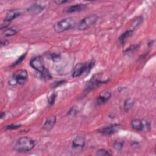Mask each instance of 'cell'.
Here are the masks:
<instances>
[{
  "label": "cell",
  "instance_id": "1",
  "mask_svg": "<svg viewBox=\"0 0 156 156\" xmlns=\"http://www.w3.org/2000/svg\"><path fill=\"white\" fill-rule=\"evenodd\" d=\"M35 141L28 136L20 138L15 143L14 149L18 152H24L32 150L35 146Z\"/></svg>",
  "mask_w": 156,
  "mask_h": 156
},
{
  "label": "cell",
  "instance_id": "2",
  "mask_svg": "<svg viewBox=\"0 0 156 156\" xmlns=\"http://www.w3.org/2000/svg\"><path fill=\"white\" fill-rule=\"evenodd\" d=\"M94 65V61H90L85 63H77L73 68L72 77H77L81 76H87L91 71Z\"/></svg>",
  "mask_w": 156,
  "mask_h": 156
},
{
  "label": "cell",
  "instance_id": "3",
  "mask_svg": "<svg viewBox=\"0 0 156 156\" xmlns=\"http://www.w3.org/2000/svg\"><path fill=\"white\" fill-rule=\"evenodd\" d=\"M75 25L76 21L74 18H66L55 23L53 26V29L55 32L60 33L73 28Z\"/></svg>",
  "mask_w": 156,
  "mask_h": 156
},
{
  "label": "cell",
  "instance_id": "4",
  "mask_svg": "<svg viewBox=\"0 0 156 156\" xmlns=\"http://www.w3.org/2000/svg\"><path fill=\"white\" fill-rule=\"evenodd\" d=\"M28 77V74L26 70L19 69L16 71L12 75L9 83L12 85H15L16 84L24 85Z\"/></svg>",
  "mask_w": 156,
  "mask_h": 156
},
{
  "label": "cell",
  "instance_id": "5",
  "mask_svg": "<svg viewBox=\"0 0 156 156\" xmlns=\"http://www.w3.org/2000/svg\"><path fill=\"white\" fill-rule=\"evenodd\" d=\"M98 20V16L95 15H90L83 18L78 24L77 28L80 30H85L88 29L95 24Z\"/></svg>",
  "mask_w": 156,
  "mask_h": 156
},
{
  "label": "cell",
  "instance_id": "6",
  "mask_svg": "<svg viewBox=\"0 0 156 156\" xmlns=\"http://www.w3.org/2000/svg\"><path fill=\"white\" fill-rule=\"evenodd\" d=\"M122 126L119 124H112L107 126L99 128L98 132L105 135H110L118 132L121 129Z\"/></svg>",
  "mask_w": 156,
  "mask_h": 156
},
{
  "label": "cell",
  "instance_id": "7",
  "mask_svg": "<svg viewBox=\"0 0 156 156\" xmlns=\"http://www.w3.org/2000/svg\"><path fill=\"white\" fill-rule=\"evenodd\" d=\"M30 66L39 73L43 72L46 68L43 58L41 56H36L32 58L30 61Z\"/></svg>",
  "mask_w": 156,
  "mask_h": 156
},
{
  "label": "cell",
  "instance_id": "8",
  "mask_svg": "<svg viewBox=\"0 0 156 156\" xmlns=\"http://www.w3.org/2000/svg\"><path fill=\"white\" fill-rule=\"evenodd\" d=\"M85 144V140L81 136H76L72 141V148L76 151H82Z\"/></svg>",
  "mask_w": 156,
  "mask_h": 156
},
{
  "label": "cell",
  "instance_id": "9",
  "mask_svg": "<svg viewBox=\"0 0 156 156\" xmlns=\"http://www.w3.org/2000/svg\"><path fill=\"white\" fill-rule=\"evenodd\" d=\"M45 5L41 4V2H35L30 5L27 9V11L32 14L40 13L44 9Z\"/></svg>",
  "mask_w": 156,
  "mask_h": 156
},
{
  "label": "cell",
  "instance_id": "10",
  "mask_svg": "<svg viewBox=\"0 0 156 156\" xmlns=\"http://www.w3.org/2000/svg\"><path fill=\"white\" fill-rule=\"evenodd\" d=\"M107 82V80L102 81V80H100L99 79H98V77H93L87 82V83L86 85L85 90L88 91L90 90H91L92 89L95 88L96 87H98L99 85H101L103 83H105Z\"/></svg>",
  "mask_w": 156,
  "mask_h": 156
},
{
  "label": "cell",
  "instance_id": "11",
  "mask_svg": "<svg viewBox=\"0 0 156 156\" xmlns=\"http://www.w3.org/2000/svg\"><path fill=\"white\" fill-rule=\"evenodd\" d=\"M111 93L110 91H103L102 92L99 96L96 98V101H95V104L97 105H101L102 104H104L105 102H107L109 99L111 97Z\"/></svg>",
  "mask_w": 156,
  "mask_h": 156
},
{
  "label": "cell",
  "instance_id": "12",
  "mask_svg": "<svg viewBox=\"0 0 156 156\" xmlns=\"http://www.w3.org/2000/svg\"><path fill=\"white\" fill-rule=\"evenodd\" d=\"M21 14V10L20 9H12L9 10L4 19V21L6 23H9L13 20L16 18Z\"/></svg>",
  "mask_w": 156,
  "mask_h": 156
},
{
  "label": "cell",
  "instance_id": "13",
  "mask_svg": "<svg viewBox=\"0 0 156 156\" xmlns=\"http://www.w3.org/2000/svg\"><path fill=\"white\" fill-rule=\"evenodd\" d=\"M87 8L86 4H76L74 5H71L68 8H66L65 10V12L66 13H74V12H77L82 10H85Z\"/></svg>",
  "mask_w": 156,
  "mask_h": 156
},
{
  "label": "cell",
  "instance_id": "14",
  "mask_svg": "<svg viewBox=\"0 0 156 156\" xmlns=\"http://www.w3.org/2000/svg\"><path fill=\"white\" fill-rule=\"evenodd\" d=\"M55 122H56L55 116H52L48 118L46 120L45 122L43 124V129H44L45 130H47V131L51 130L54 127V126L55 124Z\"/></svg>",
  "mask_w": 156,
  "mask_h": 156
},
{
  "label": "cell",
  "instance_id": "15",
  "mask_svg": "<svg viewBox=\"0 0 156 156\" xmlns=\"http://www.w3.org/2000/svg\"><path fill=\"white\" fill-rule=\"evenodd\" d=\"M132 127L137 131H141L143 130V124L141 119H134L131 121Z\"/></svg>",
  "mask_w": 156,
  "mask_h": 156
},
{
  "label": "cell",
  "instance_id": "16",
  "mask_svg": "<svg viewBox=\"0 0 156 156\" xmlns=\"http://www.w3.org/2000/svg\"><path fill=\"white\" fill-rule=\"evenodd\" d=\"M133 32V29H130V30H126L123 34H122L118 38L120 43L124 44L127 40V39L132 35Z\"/></svg>",
  "mask_w": 156,
  "mask_h": 156
},
{
  "label": "cell",
  "instance_id": "17",
  "mask_svg": "<svg viewBox=\"0 0 156 156\" xmlns=\"http://www.w3.org/2000/svg\"><path fill=\"white\" fill-rule=\"evenodd\" d=\"M18 32V29L16 28V27H13L9 29L6 28L4 31V34L5 36H7V37L13 36L16 34Z\"/></svg>",
  "mask_w": 156,
  "mask_h": 156
},
{
  "label": "cell",
  "instance_id": "18",
  "mask_svg": "<svg viewBox=\"0 0 156 156\" xmlns=\"http://www.w3.org/2000/svg\"><path fill=\"white\" fill-rule=\"evenodd\" d=\"M134 104V101L131 99L129 98L126 99L124 103V109L126 112H128L131 108L133 107Z\"/></svg>",
  "mask_w": 156,
  "mask_h": 156
},
{
  "label": "cell",
  "instance_id": "19",
  "mask_svg": "<svg viewBox=\"0 0 156 156\" xmlns=\"http://www.w3.org/2000/svg\"><path fill=\"white\" fill-rule=\"evenodd\" d=\"M123 141L122 140H116L113 143V147L117 151H121L123 147Z\"/></svg>",
  "mask_w": 156,
  "mask_h": 156
},
{
  "label": "cell",
  "instance_id": "20",
  "mask_svg": "<svg viewBox=\"0 0 156 156\" xmlns=\"http://www.w3.org/2000/svg\"><path fill=\"white\" fill-rule=\"evenodd\" d=\"M49 57L51 60H52V61H54L55 62H58L61 59L60 54H57V53L50 54L49 55Z\"/></svg>",
  "mask_w": 156,
  "mask_h": 156
},
{
  "label": "cell",
  "instance_id": "21",
  "mask_svg": "<svg viewBox=\"0 0 156 156\" xmlns=\"http://www.w3.org/2000/svg\"><path fill=\"white\" fill-rule=\"evenodd\" d=\"M96 155L98 156H105V155H111V154L107 150H105L104 149H100L97 151Z\"/></svg>",
  "mask_w": 156,
  "mask_h": 156
},
{
  "label": "cell",
  "instance_id": "22",
  "mask_svg": "<svg viewBox=\"0 0 156 156\" xmlns=\"http://www.w3.org/2000/svg\"><path fill=\"white\" fill-rule=\"evenodd\" d=\"M56 96H57V94L55 92H53L49 96L48 98V102L50 105H52L54 104Z\"/></svg>",
  "mask_w": 156,
  "mask_h": 156
},
{
  "label": "cell",
  "instance_id": "23",
  "mask_svg": "<svg viewBox=\"0 0 156 156\" xmlns=\"http://www.w3.org/2000/svg\"><path fill=\"white\" fill-rule=\"evenodd\" d=\"M40 74H41V77L43 78L44 79H50L52 77L49 72L48 71V70L47 69H46L43 72L41 73Z\"/></svg>",
  "mask_w": 156,
  "mask_h": 156
},
{
  "label": "cell",
  "instance_id": "24",
  "mask_svg": "<svg viewBox=\"0 0 156 156\" xmlns=\"http://www.w3.org/2000/svg\"><path fill=\"white\" fill-rule=\"evenodd\" d=\"M142 122H143V130L146 129L149 130L150 129V123L148 121L146 120V119H142Z\"/></svg>",
  "mask_w": 156,
  "mask_h": 156
},
{
  "label": "cell",
  "instance_id": "25",
  "mask_svg": "<svg viewBox=\"0 0 156 156\" xmlns=\"http://www.w3.org/2000/svg\"><path fill=\"white\" fill-rule=\"evenodd\" d=\"M21 125L19 124H10V125H8L7 126H5V129H7V130H10V129H16L19 127H20Z\"/></svg>",
  "mask_w": 156,
  "mask_h": 156
},
{
  "label": "cell",
  "instance_id": "26",
  "mask_svg": "<svg viewBox=\"0 0 156 156\" xmlns=\"http://www.w3.org/2000/svg\"><path fill=\"white\" fill-rule=\"evenodd\" d=\"M66 80H59V81H57V82H55L53 84H52V88H56L62 84L64 83V82H65Z\"/></svg>",
  "mask_w": 156,
  "mask_h": 156
},
{
  "label": "cell",
  "instance_id": "27",
  "mask_svg": "<svg viewBox=\"0 0 156 156\" xmlns=\"http://www.w3.org/2000/svg\"><path fill=\"white\" fill-rule=\"evenodd\" d=\"M25 56H26V54H24L22 55L20 57H19V58L17 59V60H16L15 62H14V63H13V64L12 65V66H16V65H18V64H19L20 63H21V61L24 58Z\"/></svg>",
  "mask_w": 156,
  "mask_h": 156
},
{
  "label": "cell",
  "instance_id": "28",
  "mask_svg": "<svg viewBox=\"0 0 156 156\" xmlns=\"http://www.w3.org/2000/svg\"><path fill=\"white\" fill-rule=\"evenodd\" d=\"M69 1H60V0H57V1H54V2L57 4V5H60V4H65V3H66V2H69Z\"/></svg>",
  "mask_w": 156,
  "mask_h": 156
},
{
  "label": "cell",
  "instance_id": "29",
  "mask_svg": "<svg viewBox=\"0 0 156 156\" xmlns=\"http://www.w3.org/2000/svg\"><path fill=\"white\" fill-rule=\"evenodd\" d=\"M8 43V41L6 39H3L2 38L1 40V46H4V45H6Z\"/></svg>",
  "mask_w": 156,
  "mask_h": 156
},
{
  "label": "cell",
  "instance_id": "30",
  "mask_svg": "<svg viewBox=\"0 0 156 156\" xmlns=\"http://www.w3.org/2000/svg\"><path fill=\"white\" fill-rule=\"evenodd\" d=\"M5 115V112H2V113H1V119L3 118V117H4Z\"/></svg>",
  "mask_w": 156,
  "mask_h": 156
},
{
  "label": "cell",
  "instance_id": "31",
  "mask_svg": "<svg viewBox=\"0 0 156 156\" xmlns=\"http://www.w3.org/2000/svg\"><path fill=\"white\" fill-rule=\"evenodd\" d=\"M154 43V40H152V41H150V42L148 43V45L149 46H151V45H152V43Z\"/></svg>",
  "mask_w": 156,
  "mask_h": 156
}]
</instances>
